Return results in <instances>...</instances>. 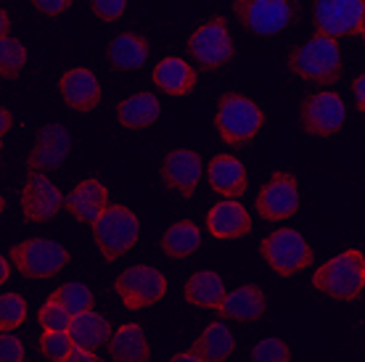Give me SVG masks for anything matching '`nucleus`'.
<instances>
[{
    "label": "nucleus",
    "instance_id": "a211bd4d",
    "mask_svg": "<svg viewBox=\"0 0 365 362\" xmlns=\"http://www.w3.org/2000/svg\"><path fill=\"white\" fill-rule=\"evenodd\" d=\"M106 207H109V190H106V185L98 177H85V180H80L69 190V196H66V212L77 222L91 227L106 212Z\"/></svg>",
    "mask_w": 365,
    "mask_h": 362
},
{
    "label": "nucleus",
    "instance_id": "393cba45",
    "mask_svg": "<svg viewBox=\"0 0 365 362\" xmlns=\"http://www.w3.org/2000/svg\"><path fill=\"white\" fill-rule=\"evenodd\" d=\"M109 357L117 362H146L151 357V346L143 326L140 323L119 326L109 341Z\"/></svg>",
    "mask_w": 365,
    "mask_h": 362
},
{
    "label": "nucleus",
    "instance_id": "58836bf2",
    "mask_svg": "<svg viewBox=\"0 0 365 362\" xmlns=\"http://www.w3.org/2000/svg\"><path fill=\"white\" fill-rule=\"evenodd\" d=\"M66 362H98V352H93V349H88V346L74 344V349L69 352V360Z\"/></svg>",
    "mask_w": 365,
    "mask_h": 362
},
{
    "label": "nucleus",
    "instance_id": "5701e85b",
    "mask_svg": "<svg viewBox=\"0 0 365 362\" xmlns=\"http://www.w3.org/2000/svg\"><path fill=\"white\" fill-rule=\"evenodd\" d=\"M159 114H162V103L148 90L133 93L117 103V122L125 130H146L159 119Z\"/></svg>",
    "mask_w": 365,
    "mask_h": 362
},
{
    "label": "nucleus",
    "instance_id": "ea45409f",
    "mask_svg": "<svg viewBox=\"0 0 365 362\" xmlns=\"http://www.w3.org/2000/svg\"><path fill=\"white\" fill-rule=\"evenodd\" d=\"M11 127H14V114H11L9 106H3V109H0V135L3 138L9 135Z\"/></svg>",
    "mask_w": 365,
    "mask_h": 362
},
{
    "label": "nucleus",
    "instance_id": "c756f323",
    "mask_svg": "<svg viewBox=\"0 0 365 362\" xmlns=\"http://www.w3.org/2000/svg\"><path fill=\"white\" fill-rule=\"evenodd\" d=\"M27 63V48L16 37H0V74L3 80H16Z\"/></svg>",
    "mask_w": 365,
    "mask_h": 362
},
{
    "label": "nucleus",
    "instance_id": "423d86ee",
    "mask_svg": "<svg viewBox=\"0 0 365 362\" xmlns=\"http://www.w3.org/2000/svg\"><path fill=\"white\" fill-rule=\"evenodd\" d=\"M11 262H14V270L19 275H24L29 281H48V278H56L58 272L64 270L72 254L66 246H61L58 241H51V238H27V241H19V244L11 246Z\"/></svg>",
    "mask_w": 365,
    "mask_h": 362
},
{
    "label": "nucleus",
    "instance_id": "f704fd0d",
    "mask_svg": "<svg viewBox=\"0 0 365 362\" xmlns=\"http://www.w3.org/2000/svg\"><path fill=\"white\" fill-rule=\"evenodd\" d=\"M0 357L6 362H21L27 357V346L19 336H14V331H0Z\"/></svg>",
    "mask_w": 365,
    "mask_h": 362
},
{
    "label": "nucleus",
    "instance_id": "dca6fc26",
    "mask_svg": "<svg viewBox=\"0 0 365 362\" xmlns=\"http://www.w3.org/2000/svg\"><path fill=\"white\" fill-rule=\"evenodd\" d=\"M204 225L217 241H238L252 233V214L238 199H222L207 212Z\"/></svg>",
    "mask_w": 365,
    "mask_h": 362
},
{
    "label": "nucleus",
    "instance_id": "f257e3e1",
    "mask_svg": "<svg viewBox=\"0 0 365 362\" xmlns=\"http://www.w3.org/2000/svg\"><path fill=\"white\" fill-rule=\"evenodd\" d=\"M286 63L294 77L315 82V85H334L344 69L336 37L326 35L323 29H315L302 46L292 48Z\"/></svg>",
    "mask_w": 365,
    "mask_h": 362
},
{
    "label": "nucleus",
    "instance_id": "4468645a",
    "mask_svg": "<svg viewBox=\"0 0 365 362\" xmlns=\"http://www.w3.org/2000/svg\"><path fill=\"white\" fill-rule=\"evenodd\" d=\"M365 3L363 0H312L315 29H323L331 37L360 35Z\"/></svg>",
    "mask_w": 365,
    "mask_h": 362
},
{
    "label": "nucleus",
    "instance_id": "473e14b6",
    "mask_svg": "<svg viewBox=\"0 0 365 362\" xmlns=\"http://www.w3.org/2000/svg\"><path fill=\"white\" fill-rule=\"evenodd\" d=\"M72 317V312L51 294L46 304L37 309V326H40V331H69Z\"/></svg>",
    "mask_w": 365,
    "mask_h": 362
},
{
    "label": "nucleus",
    "instance_id": "2eb2a0df",
    "mask_svg": "<svg viewBox=\"0 0 365 362\" xmlns=\"http://www.w3.org/2000/svg\"><path fill=\"white\" fill-rule=\"evenodd\" d=\"M69 151H72L69 130L58 122H51V125L40 127V133L35 135L32 151L27 156V170L29 172H51L66 162Z\"/></svg>",
    "mask_w": 365,
    "mask_h": 362
},
{
    "label": "nucleus",
    "instance_id": "6ab92c4d",
    "mask_svg": "<svg viewBox=\"0 0 365 362\" xmlns=\"http://www.w3.org/2000/svg\"><path fill=\"white\" fill-rule=\"evenodd\" d=\"M207 182L222 199H241L249 188L247 167L238 156L217 154L207 164Z\"/></svg>",
    "mask_w": 365,
    "mask_h": 362
},
{
    "label": "nucleus",
    "instance_id": "a18cd8bd",
    "mask_svg": "<svg viewBox=\"0 0 365 362\" xmlns=\"http://www.w3.org/2000/svg\"><path fill=\"white\" fill-rule=\"evenodd\" d=\"M363 3H365V0H363Z\"/></svg>",
    "mask_w": 365,
    "mask_h": 362
},
{
    "label": "nucleus",
    "instance_id": "7c9ffc66",
    "mask_svg": "<svg viewBox=\"0 0 365 362\" xmlns=\"http://www.w3.org/2000/svg\"><path fill=\"white\" fill-rule=\"evenodd\" d=\"M29 315L27 299L16 294V291H6L0 296V331H16L19 326H24V320Z\"/></svg>",
    "mask_w": 365,
    "mask_h": 362
},
{
    "label": "nucleus",
    "instance_id": "7ed1b4c3",
    "mask_svg": "<svg viewBox=\"0 0 365 362\" xmlns=\"http://www.w3.org/2000/svg\"><path fill=\"white\" fill-rule=\"evenodd\" d=\"M265 127V111L244 93H222L215 111V130L225 145L252 143Z\"/></svg>",
    "mask_w": 365,
    "mask_h": 362
},
{
    "label": "nucleus",
    "instance_id": "9b49d317",
    "mask_svg": "<svg viewBox=\"0 0 365 362\" xmlns=\"http://www.w3.org/2000/svg\"><path fill=\"white\" fill-rule=\"evenodd\" d=\"M302 207V190L299 180L292 172H273L265 180V185L259 188L255 199V209L259 212V217L267 222H283L292 219Z\"/></svg>",
    "mask_w": 365,
    "mask_h": 362
},
{
    "label": "nucleus",
    "instance_id": "4c0bfd02",
    "mask_svg": "<svg viewBox=\"0 0 365 362\" xmlns=\"http://www.w3.org/2000/svg\"><path fill=\"white\" fill-rule=\"evenodd\" d=\"M352 98H355V106L360 114H365V72L357 74L352 80Z\"/></svg>",
    "mask_w": 365,
    "mask_h": 362
},
{
    "label": "nucleus",
    "instance_id": "2f4dec72",
    "mask_svg": "<svg viewBox=\"0 0 365 362\" xmlns=\"http://www.w3.org/2000/svg\"><path fill=\"white\" fill-rule=\"evenodd\" d=\"M74 349V341L69 331H43L37 338V352L53 362H66L69 352Z\"/></svg>",
    "mask_w": 365,
    "mask_h": 362
},
{
    "label": "nucleus",
    "instance_id": "79ce46f5",
    "mask_svg": "<svg viewBox=\"0 0 365 362\" xmlns=\"http://www.w3.org/2000/svg\"><path fill=\"white\" fill-rule=\"evenodd\" d=\"M11 267H14L11 257H9V259L3 257V259H0V283H3V286H6V283L11 281Z\"/></svg>",
    "mask_w": 365,
    "mask_h": 362
},
{
    "label": "nucleus",
    "instance_id": "c9c22d12",
    "mask_svg": "<svg viewBox=\"0 0 365 362\" xmlns=\"http://www.w3.org/2000/svg\"><path fill=\"white\" fill-rule=\"evenodd\" d=\"M91 11L101 21H117L128 11V0H91Z\"/></svg>",
    "mask_w": 365,
    "mask_h": 362
},
{
    "label": "nucleus",
    "instance_id": "37998d69",
    "mask_svg": "<svg viewBox=\"0 0 365 362\" xmlns=\"http://www.w3.org/2000/svg\"><path fill=\"white\" fill-rule=\"evenodd\" d=\"M0 21H3V29H0V37H9V35H11V16H9V11H6V9L0 11Z\"/></svg>",
    "mask_w": 365,
    "mask_h": 362
},
{
    "label": "nucleus",
    "instance_id": "4be33fe9",
    "mask_svg": "<svg viewBox=\"0 0 365 362\" xmlns=\"http://www.w3.org/2000/svg\"><path fill=\"white\" fill-rule=\"evenodd\" d=\"M225 281L222 275L215 270H199L193 272L191 278L182 286V299L188 301L191 307L201 309H215L217 312L222 299H225Z\"/></svg>",
    "mask_w": 365,
    "mask_h": 362
},
{
    "label": "nucleus",
    "instance_id": "c03bdc74",
    "mask_svg": "<svg viewBox=\"0 0 365 362\" xmlns=\"http://www.w3.org/2000/svg\"><path fill=\"white\" fill-rule=\"evenodd\" d=\"M360 37L365 40V14H363V27H360Z\"/></svg>",
    "mask_w": 365,
    "mask_h": 362
},
{
    "label": "nucleus",
    "instance_id": "b1692460",
    "mask_svg": "<svg viewBox=\"0 0 365 362\" xmlns=\"http://www.w3.org/2000/svg\"><path fill=\"white\" fill-rule=\"evenodd\" d=\"M106 58L119 72H135L148 61V40L138 32H119L111 37Z\"/></svg>",
    "mask_w": 365,
    "mask_h": 362
},
{
    "label": "nucleus",
    "instance_id": "9d476101",
    "mask_svg": "<svg viewBox=\"0 0 365 362\" xmlns=\"http://www.w3.org/2000/svg\"><path fill=\"white\" fill-rule=\"evenodd\" d=\"M302 130L312 138H331L347 122L344 98L334 90H315L304 95L299 103Z\"/></svg>",
    "mask_w": 365,
    "mask_h": 362
},
{
    "label": "nucleus",
    "instance_id": "20e7f679",
    "mask_svg": "<svg viewBox=\"0 0 365 362\" xmlns=\"http://www.w3.org/2000/svg\"><path fill=\"white\" fill-rule=\"evenodd\" d=\"M140 238V219L128 204H109L93 222V241L103 262H117L133 252Z\"/></svg>",
    "mask_w": 365,
    "mask_h": 362
},
{
    "label": "nucleus",
    "instance_id": "a878e982",
    "mask_svg": "<svg viewBox=\"0 0 365 362\" xmlns=\"http://www.w3.org/2000/svg\"><path fill=\"white\" fill-rule=\"evenodd\" d=\"M69 336L77 346H88L93 352H98L101 346H109L111 341V326L103 315H98L96 309L80 312L72 317V326H69Z\"/></svg>",
    "mask_w": 365,
    "mask_h": 362
},
{
    "label": "nucleus",
    "instance_id": "39448f33",
    "mask_svg": "<svg viewBox=\"0 0 365 362\" xmlns=\"http://www.w3.org/2000/svg\"><path fill=\"white\" fill-rule=\"evenodd\" d=\"M259 254L275 275L294 278L302 270H307L315 259L310 241L294 227H278L259 241Z\"/></svg>",
    "mask_w": 365,
    "mask_h": 362
},
{
    "label": "nucleus",
    "instance_id": "6e6552de",
    "mask_svg": "<svg viewBox=\"0 0 365 362\" xmlns=\"http://www.w3.org/2000/svg\"><path fill=\"white\" fill-rule=\"evenodd\" d=\"M114 291H117L122 307L130 309V312H138V309H148L165 299L167 278L159 267L133 264L114 278Z\"/></svg>",
    "mask_w": 365,
    "mask_h": 362
},
{
    "label": "nucleus",
    "instance_id": "a19ab883",
    "mask_svg": "<svg viewBox=\"0 0 365 362\" xmlns=\"http://www.w3.org/2000/svg\"><path fill=\"white\" fill-rule=\"evenodd\" d=\"M173 362H201V357H199V352L191 346V349H185V352L173 354Z\"/></svg>",
    "mask_w": 365,
    "mask_h": 362
},
{
    "label": "nucleus",
    "instance_id": "aec40b11",
    "mask_svg": "<svg viewBox=\"0 0 365 362\" xmlns=\"http://www.w3.org/2000/svg\"><path fill=\"white\" fill-rule=\"evenodd\" d=\"M265 309H267L265 291L259 289V286L244 283V286H238V289L225 294L217 315L222 320H233V323H257L259 317L265 315Z\"/></svg>",
    "mask_w": 365,
    "mask_h": 362
},
{
    "label": "nucleus",
    "instance_id": "f8f14e48",
    "mask_svg": "<svg viewBox=\"0 0 365 362\" xmlns=\"http://www.w3.org/2000/svg\"><path fill=\"white\" fill-rule=\"evenodd\" d=\"M19 207L27 222H48L61 209H66V199L58 185L48 177V172H29L27 182L19 193Z\"/></svg>",
    "mask_w": 365,
    "mask_h": 362
},
{
    "label": "nucleus",
    "instance_id": "e433bc0d",
    "mask_svg": "<svg viewBox=\"0 0 365 362\" xmlns=\"http://www.w3.org/2000/svg\"><path fill=\"white\" fill-rule=\"evenodd\" d=\"M74 0H32V6H35V11L40 14V16H61L64 11L72 9Z\"/></svg>",
    "mask_w": 365,
    "mask_h": 362
},
{
    "label": "nucleus",
    "instance_id": "0eeeda50",
    "mask_svg": "<svg viewBox=\"0 0 365 362\" xmlns=\"http://www.w3.org/2000/svg\"><path fill=\"white\" fill-rule=\"evenodd\" d=\"M185 51L207 72L222 69L225 63L233 61L236 46H233V37H230L225 19L212 16L201 27L193 29L191 35H188V40H185Z\"/></svg>",
    "mask_w": 365,
    "mask_h": 362
},
{
    "label": "nucleus",
    "instance_id": "f03ea898",
    "mask_svg": "<svg viewBox=\"0 0 365 362\" xmlns=\"http://www.w3.org/2000/svg\"><path fill=\"white\" fill-rule=\"evenodd\" d=\"M312 289L336 301H357L365 294V254L344 249L312 272Z\"/></svg>",
    "mask_w": 365,
    "mask_h": 362
},
{
    "label": "nucleus",
    "instance_id": "412c9836",
    "mask_svg": "<svg viewBox=\"0 0 365 362\" xmlns=\"http://www.w3.org/2000/svg\"><path fill=\"white\" fill-rule=\"evenodd\" d=\"M151 82L156 85V90H162L165 95L182 98V95H188V93L196 88V69H193L185 58L165 56V58L154 66Z\"/></svg>",
    "mask_w": 365,
    "mask_h": 362
},
{
    "label": "nucleus",
    "instance_id": "cd10ccee",
    "mask_svg": "<svg viewBox=\"0 0 365 362\" xmlns=\"http://www.w3.org/2000/svg\"><path fill=\"white\" fill-rule=\"evenodd\" d=\"M162 252L170 259H188L199 252L201 246V227L193 219H178L162 233Z\"/></svg>",
    "mask_w": 365,
    "mask_h": 362
},
{
    "label": "nucleus",
    "instance_id": "72a5a7b5",
    "mask_svg": "<svg viewBox=\"0 0 365 362\" xmlns=\"http://www.w3.org/2000/svg\"><path fill=\"white\" fill-rule=\"evenodd\" d=\"M249 360H257V362H289L292 360V346L286 344L283 338H262L259 344L249 352Z\"/></svg>",
    "mask_w": 365,
    "mask_h": 362
},
{
    "label": "nucleus",
    "instance_id": "1a4fd4ad",
    "mask_svg": "<svg viewBox=\"0 0 365 362\" xmlns=\"http://www.w3.org/2000/svg\"><path fill=\"white\" fill-rule=\"evenodd\" d=\"M238 21L259 37L281 35L297 21V0H236L233 3Z\"/></svg>",
    "mask_w": 365,
    "mask_h": 362
},
{
    "label": "nucleus",
    "instance_id": "c85d7f7f",
    "mask_svg": "<svg viewBox=\"0 0 365 362\" xmlns=\"http://www.w3.org/2000/svg\"><path fill=\"white\" fill-rule=\"evenodd\" d=\"M53 296L61 301L72 315H80V312H88V309L96 307V294H93V289L88 283H80V281L61 283V286L53 291Z\"/></svg>",
    "mask_w": 365,
    "mask_h": 362
},
{
    "label": "nucleus",
    "instance_id": "ddd939ff",
    "mask_svg": "<svg viewBox=\"0 0 365 362\" xmlns=\"http://www.w3.org/2000/svg\"><path fill=\"white\" fill-rule=\"evenodd\" d=\"M204 172H207V167L201 162L199 151H193V148H173L159 164V177L165 182V188L180 193L182 199H191L196 193Z\"/></svg>",
    "mask_w": 365,
    "mask_h": 362
},
{
    "label": "nucleus",
    "instance_id": "bb28decb",
    "mask_svg": "<svg viewBox=\"0 0 365 362\" xmlns=\"http://www.w3.org/2000/svg\"><path fill=\"white\" fill-rule=\"evenodd\" d=\"M191 346L199 352L201 362H222L236 349V336L222 320H212Z\"/></svg>",
    "mask_w": 365,
    "mask_h": 362
},
{
    "label": "nucleus",
    "instance_id": "f3484780",
    "mask_svg": "<svg viewBox=\"0 0 365 362\" xmlns=\"http://www.w3.org/2000/svg\"><path fill=\"white\" fill-rule=\"evenodd\" d=\"M58 93L77 114H88L101 103V82L88 66H72L58 77Z\"/></svg>",
    "mask_w": 365,
    "mask_h": 362
}]
</instances>
